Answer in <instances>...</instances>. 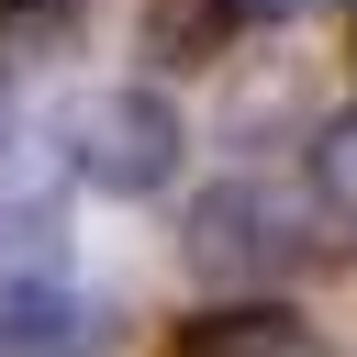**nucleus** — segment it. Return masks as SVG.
<instances>
[{"label": "nucleus", "instance_id": "39448f33", "mask_svg": "<svg viewBox=\"0 0 357 357\" xmlns=\"http://www.w3.org/2000/svg\"><path fill=\"white\" fill-rule=\"evenodd\" d=\"M89 346H100V301H78L67 279L0 301V357H89Z\"/></svg>", "mask_w": 357, "mask_h": 357}, {"label": "nucleus", "instance_id": "7ed1b4c3", "mask_svg": "<svg viewBox=\"0 0 357 357\" xmlns=\"http://www.w3.org/2000/svg\"><path fill=\"white\" fill-rule=\"evenodd\" d=\"M56 279H67L56 156H0V301H11V290H56Z\"/></svg>", "mask_w": 357, "mask_h": 357}, {"label": "nucleus", "instance_id": "1a4fd4ad", "mask_svg": "<svg viewBox=\"0 0 357 357\" xmlns=\"http://www.w3.org/2000/svg\"><path fill=\"white\" fill-rule=\"evenodd\" d=\"M301 11H324V0H234V22H301Z\"/></svg>", "mask_w": 357, "mask_h": 357}, {"label": "nucleus", "instance_id": "f257e3e1", "mask_svg": "<svg viewBox=\"0 0 357 357\" xmlns=\"http://www.w3.org/2000/svg\"><path fill=\"white\" fill-rule=\"evenodd\" d=\"M178 145L190 134H178L167 89H78L67 123H56V167L89 178V190H112V201H156L178 178Z\"/></svg>", "mask_w": 357, "mask_h": 357}, {"label": "nucleus", "instance_id": "9d476101", "mask_svg": "<svg viewBox=\"0 0 357 357\" xmlns=\"http://www.w3.org/2000/svg\"><path fill=\"white\" fill-rule=\"evenodd\" d=\"M0 156H11V78H0Z\"/></svg>", "mask_w": 357, "mask_h": 357}, {"label": "nucleus", "instance_id": "423d86ee", "mask_svg": "<svg viewBox=\"0 0 357 357\" xmlns=\"http://www.w3.org/2000/svg\"><path fill=\"white\" fill-rule=\"evenodd\" d=\"M145 56L156 67H212L223 56V33H234V0H145Z\"/></svg>", "mask_w": 357, "mask_h": 357}, {"label": "nucleus", "instance_id": "0eeeda50", "mask_svg": "<svg viewBox=\"0 0 357 357\" xmlns=\"http://www.w3.org/2000/svg\"><path fill=\"white\" fill-rule=\"evenodd\" d=\"M223 134H234V145H257V134H312L301 67H257V78H234V100H223Z\"/></svg>", "mask_w": 357, "mask_h": 357}, {"label": "nucleus", "instance_id": "20e7f679", "mask_svg": "<svg viewBox=\"0 0 357 357\" xmlns=\"http://www.w3.org/2000/svg\"><path fill=\"white\" fill-rule=\"evenodd\" d=\"M167 357H312V335L279 301H223V312H190L167 335Z\"/></svg>", "mask_w": 357, "mask_h": 357}, {"label": "nucleus", "instance_id": "f03ea898", "mask_svg": "<svg viewBox=\"0 0 357 357\" xmlns=\"http://www.w3.org/2000/svg\"><path fill=\"white\" fill-rule=\"evenodd\" d=\"M178 257L212 290H268V279H290L312 257V234H301V201H279L268 178H212L178 212Z\"/></svg>", "mask_w": 357, "mask_h": 357}, {"label": "nucleus", "instance_id": "6e6552de", "mask_svg": "<svg viewBox=\"0 0 357 357\" xmlns=\"http://www.w3.org/2000/svg\"><path fill=\"white\" fill-rule=\"evenodd\" d=\"M312 201L357 223V123H312Z\"/></svg>", "mask_w": 357, "mask_h": 357}, {"label": "nucleus", "instance_id": "9b49d317", "mask_svg": "<svg viewBox=\"0 0 357 357\" xmlns=\"http://www.w3.org/2000/svg\"><path fill=\"white\" fill-rule=\"evenodd\" d=\"M11 11H45V0H11Z\"/></svg>", "mask_w": 357, "mask_h": 357}]
</instances>
